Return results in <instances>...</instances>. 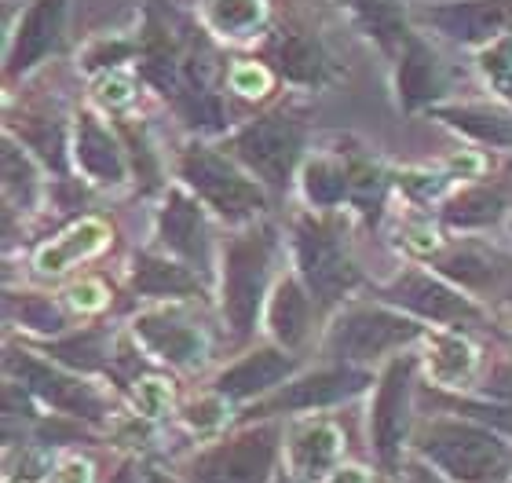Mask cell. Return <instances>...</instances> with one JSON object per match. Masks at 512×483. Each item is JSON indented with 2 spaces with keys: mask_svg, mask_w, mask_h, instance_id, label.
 <instances>
[{
  "mask_svg": "<svg viewBox=\"0 0 512 483\" xmlns=\"http://www.w3.org/2000/svg\"><path fill=\"white\" fill-rule=\"evenodd\" d=\"M132 333L154 359L169 366H194L205 355L202 330L191 319H183L176 308H150L132 322Z\"/></svg>",
  "mask_w": 512,
  "mask_h": 483,
  "instance_id": "obj_21",
  "label": "cell"
},
{
  "mask_svg": "<svg viewBox=\"0 0 512 483\" xmlns=\"http://www.w3.org/2000/svg\"><path fill=\"white\" fill-rule=\"evenodd\" d=\"M410 381H414V359L395 355L388 370L381 374L374 399V443L381 462L395 465V454L403 447L406 425H410Z\"/></svg>",
  "mask_w": 512,
  "mask_h": 483,
  "instance_id": "obj_20",
  "label": "cell"
},
{
  "mask_svg": "<svg viewBox=\"0 0 512 483\" xmlns=\"http://www.w3.org/2000/svg\"><path fill=\"white\" fill-rule=\"evenodd\" d=\"M289 374H293L289 348H256V352L242 355L235 366H227L224 374L216 377V392L224 399L267 396L271 388L286 385Z\"/></svg>",
  "mask_w": 512,
  "mask_h": 483,
  "instance_id": "obj_23",
  "label": "cell"
},
{
  "mask_svg": "<svg viewBox=\"0 0 512 483\" xmlns=\"http://www.w3.org/2000/svg\"><path fill=\"white\" fill-rule=\"evenodd\" d=\"M428 118L447 125L476 147L512 151V103L502 96L491 99H447L428 110Z\"/></svg>",
  "mask_w": 512,
  "mask_h": 483,
  "instance_id": "obj_19",
  "label": "cell"
},
{
  "mask_svg": "<svg viewBox=\"0 0 512 483\" xmlns=\"http://www.w3.org/2000/svg\"><path fill=\"white\" fill-rule=\"evenodd\" d=\"M480 414L487 421H494V425H502V429L512 436V403L509 407H480Z\"/></svg>",
  "mask_w": 512,
  "mask_h": 483,
  "instance_id": "obj_46",
  "label": "cell"
},
{
  "mask_svg": "<svg viewBox=\"0 0 512 483\" xmlns=\"http://www.w3.org/2000/svg\"><path fill=\"white\" fill-rule=\"evenodd\" d=\"M107 301H110V290L99 279H81L77 286L66 290V304L81 315H92V312H99V308H107Z\"/></svg>",
  "mask_w": 512,
  "mask_h": 483,
  "instance_id": "obj_42",
  "label": "cell"
},
{
  "mask_svg": "<svg viewBox=\"0 0 512 483\" xmlns=\"http://www.w3.org/2000/svg\"><path fill=\"white\" fill-rule=\"evenodd\" d=\"M381 297L388 304H395L399 312L414 315V319L436 322V326H454V330L483 319L480 304L472 301V293L454 286L447 275H432L425 268L403 271L399 279L384 286Z\"/></svg>",
  "mask_w": 512,
  "mask_h": 483,
  "instance_id": "obj_12",
  "label": "cell"
},
{
  "mask_svg": "<svg viewBox=\"0 0 512 483\" xmlns=\"http://www.w3.org/2000/svg\"><path fill=\"white\" fill-rule=\"evenodd\" d=\"M55 483H92V469H88V462L74 458V462H66L63 469L55 473Z\"/></svg>",
  "mask_w": 512,
  "mask_h": 483,
  "instance_id": "obj_44",
  "label": "cell"
},
{
  "mask_svg": "<svg viewBox=\"0 0 512 483\" xmlns=\"http://www.w3.org/2000/svg\"><path fill=\"white\" fill-rule=\"evenodd\" d=\"M176 172L183 187L227 224L249 227L267 209L264 183L242 161H235L227 151H216L205 140H191L183 147L176 158Z\"/></svg>",
  "mask_w": 512,
  "mask_h": 483,
  "instance_id": "obj_2",
  "label": "cell"
},
{
  "mask_svg": "<svg viewBox=\"0 0 512 483\" xmlns=\"http://www.w3.org/2000/svg\"><path fill=\"white\" fill-rule=\"evenodd\" d=\"M4 194L8 205H33L37 198V169L30 161V147L19 143L15 136H4Z\"/></svg>",
  "mask_w": 512,
  "mask_h": 483,
  "instance_id": "obj_37",
  "label": "cell"
},
{
  "mask_svg": "<svg viewBox=\"0 0 512 483\" xmlns=\"http://www.w3.org/2000/svg\"><path fill=\"white\" fill-rule=\"evenodd\" d=\"M439 275H447L454 286H461L472 297H483V293L505 290V282L512 279V260L498 257L491 249L461 246L450 249L447 257H439Z\"/></svg>",
  "mask_w": 512,
  "mask_h": 483,
  "instance_id": "obj_27",
  "label": "cell"
},
{
  "mask_svg": "<svg viewBox=\"0 0 512 483\" xmlns=\"http://www.w3.org/2000/svg\"><path fill=\"white\" fill-rule=\"evenodd\" d=\"M491 392H494V396H502V399H509V403H512V366H498V370H494Z\"/></svg>",
  "mask_w": 512,
  "mask_h": 483,
  "instance_id": "obj_45",
  "label": "cell"
},
{
  "mask_svg": "<svg viewBox=\"0 0 512 483\" xmlns=\"http://www.w3.org/2000/svg\"><path fill=\"white\" fill-rule=\"evenodd\" d=\"M158 238L165 253H172L176 260L191 264L194 271L209 268V224H205V205L194 198L187 187H172L165 205L158 213Z\"/></svg>",
  "mask_w": 512,
  "mask_h": 483,
  "instance_id": "obj_18",
  "label": "cell"
},
{
  "mask_svg": "<svg viewBox=\"0 0 512 483\" xmlns=\"http://www.w3.org/2000/svg\"><path fill=\"white\" fill-rule=\"evenodd\" d=\"M421 341H425L421 363H425L428 377H432L436 385L458 388L476 374L480 355H476V344L461 330H454V326H432V330H425Z\"/></svg>",
  "mask_w": 512,
  "mask_h": 483,
  "instance_id": "obj_26",
  "label": "cell"
},
{
  "mask_svg": "<svg viewBox=\"0 0 512 483\" xmlns=\"http://www.w3.org/2000/svg\"><path fill=\"white\" fill-rule=\"evenodd\" d=\"M8 374L19 377L22 388H30L33 396L48 403V407L63 410V414H74V418L96 421L103 414V399L96 396V388L85 385L81 377L66 374L59 366L44 363L37 355L19 352V348H8Z\"/></svg>",
  "mask_w": 512,
  "mask_h": 483,
  "instance_id": "obj_14",
  "label": "cell"
},
{
  "mask_svg": "<svg viewBox=\"0 0 512 483\" xmlns=\"http://www.w3.org/2000/svg\"><path fill=\"white\" fill-rule=\"evenodd\" d=\"M143 81H139L136 66H125V70H110V74L88 77V103L99 107L107 118H118L136 110L139 92H143Z\"/></svg>",
  "mask_w": 512,
  "mask_h": 483,
  "instance_id": "obj_35",
  "label": "cell"
},
{
  "mask_svg": "<svg viewBox=\"0 0 512 483\" xmlns=\"http://www.w3.org/2000/svg\"><path fill=\"white\" fill-rule=\"evenodd\" d=\"M66 22H70V0H26L8 26L4 41V88L15 96L44 63H52L66 52Z\"/></svg>",
  "mask_w": 512,
  "mask_h": 483,
  "instance_id": "obj_7",
  "label": "cell"
},
{
  "mask_svg": "<svg viewBox=\"0 0 512 483\" xmlns=\"http://www.w3.org/2000/svg\"><path fill=\"white\" fill-rule=\"evenodd\" d=\"M275 443L278 432L271 425L242 432L235 440L205 451L194 462V476L202 483H264V476L271 473V462H275Z\"/></svg>",
  "mask_w": 512,
  "mask_h": 483,
  "instance_id": "obj_16",
  "label": "cell"
},
{
  "mask_svg": "<svg viewBox=\"0 0 512 483\" xmlns=\"http://www.w3.org/2000/svg\"><path fill=\"white\" fill-rule=\"evenodd\" d=\"M366 385H370V374L359 370V366H352V363L326 366V370H315V374H304V377H297V381L278 385L271 396H264L256 403V410H260V414H282V410L333 407V403H344V399L359 396Z\"/></svg>",
  "mask_w": 512,
  "mask_h": 483,
  "instance_id": "obj_15",
  "label": "cell"
},
{
  "mask_svg": "<svg viewBox=\"0 0 512 483\" xmlns=\"http://www.w3.org/2000/svg\"><path fill=\"white\" fill-rule=\"evenodd\" d=\"M282 85L278 74L271 70L264 55L256 52H238L231 63H227V92L246 103H267L275 96V88Z\"/></svg>",
  "mask_w": 512,
  "mask_h": 483,
  "instance_id": "obj_34",
  "label": "cell"
},
{
  "mask_svg": "<svg viewBox=\"0 0 512 483\" xmlns=\"http://www.w3.org/2000/svg\"><path fill=\"white\" fill-rule=\"evenodd\" d=\"M139 55V33L132 30H103L92 33L81 48H77V74L85 77H99L110 74V70H125V66H136Z\"/></svg>",
  "mask_w": 512,
  "mask_h": 483,
  "instance_id": "obj_32",
  "label": "cell"
},
{
  "mask_svg": "<svg viewBox=\"0 0 512 483\" xmlns=\"http://www.w3.org/2000/svg\"><path fill=\"white\" fill-rule=\"evenodd\" d=\"M224 410H227V399L216 392V396H209V399H198L187 418H191V425H202V429H209V425H216V421H220V414H224Z\"/></svg>",
  "mask_w": 512,
  "mask_h": 483,
  "instance_id": "obj_43",
  "label": "cell"
},
{
  "mask_svg": "<svg viewBox=\"0 0 512 483\" xmlns=\"http://www.w3.org/2000/svg\"><path fill=\"white\" fill-rule=\"evenodd\" d=\"M502 99H509V103H512V92H509V96H502Z\"/></svg>",
  "mask_w": 512,
  "mask_h": 483,
  "instance_id": "obj_48",
  "label": "cell"
},
{
  "mask_svg": "<svg viewBox=\"0 0 512 483\" xmlns=\"http://www.w3.org/2000/svg\"><path fill=\"white\" fill-rule=\"evenodd\" d=\"M132 290L139 297H202L205 286L191 264L176 260L172 253H139L132 264Z\"/></svg>",
  "mask_w": 512,
  "mask_h": 483,
  "instance_id": "obj_29",
  "label": "cell"
},
{
  "mask_svg": "<svg viewBox=\"0 0 512 483\" xmlns=\"http://www.w3.org/2000/svg\"><path fill=\"white\" fill-rule=\"evenodd\" d=\"M505 213H509V191L505 187H498V183H465L443 202L439 220L450 231H483V227L498 224Z\"/></svg>",
  "mask_w": 512,
  "mask_h": 483,
  "instance_id": "obj_30",
  "label": "cell"
},
{
  "mask_svg": "<svg viewBox=\"0 0 512 483\" xmlns=\"http://www.w3.org/2000/svg\"><path fill=\"white\" fill-rule=\"evenodd\" d=\"M194 15L227 52H256L278 19L271 0H198Z\"/></svg>",
  "mask_w": 512,
  "mask_h": 483,
  "instance_id": "obj_17",
  "label": "cell"
},
{
  "mask_svg": "<svg viewBox=\"0 0 512 483\" xmlns=\"http://www.w3.org/2000/svg\"><path fill=\"white\" fill-rule=\"evenodd\" d=\"M48 355L63 366L99 370V366H107V359H110V344L103 333L85 330V333H74V337H63V341L48 344Z\"/></svg>",
  "mask_w": 512,
  "mask_h": 483,
  "instance_id": "obj_38",
  "label": "cell"
},
{
  "mask_svg": "<svg viewBox=\"0 0 512 483\" xmlns=\"http://www.w3.org/2000/svg\"><path fill=\"white\" fill-rule=\"evenodd\" d=\"M293 260H297L300 282L308 286L319 308L341 304L363 282L341 227L333 224L330 216L304 213L293 224Z\"/></svg>",
  "mask_w": 512,
  "mask_h": 483,
  "instance_id": "obj_6",
  "label": "cell"
},
{
  "mask_svg": "<svg viewBox=\"0 0 512 483\" xmlns=\"http://www.w3.org/2000/svg\"><path fill=\"white\" fill-rule=\"evenodd\" d=\"M330 483H366V480L359 469H337V473L330 476Z\"/></svg>",
  "mask_w": 512,
  "mask_h": 483,
  "instance_id": "obj_47",
  "label": "cell"
},
{
  "mask_svg": "<svg viewBox=\"0 0 512 483\" xmlns=\"http://www.w3.org/2000/svg\"><path fill=\"white\" fill-rule=\"evenodd\" d=\"M472 63L480 70L494 96H509L512 92V33L498 37V41L483 44L480 52H472Z\"/></svg>",
  "mask_w": 512,
  "mask_h": 483,
  "instance_id": "obj_39",
  "label": "cell"
},
{
  "mask_svg": "<svg viewBox=\"0 0 512 483\" xmlns=\"http://www.w3.org/2000/svg\"><path fill=\"white\" fill-rule=\"evenodd\" d=\"M8 319L37 333H63L66 319L52 304V297H37V293H19L8 297Z\"/></svg>",
  "mask_w": 512,
  "mask_h": 483,
  "instance_id": "obj_40",
  "label": "cell"
},
{
  "mask_svg": "<svg viewBox=\"0 0 512 483\" xmlns=\"http://www.w3.org/2000/svg\"><path fill=\"white\" fill-rule=\"evenodd\" d=\"M425 326L414 315L395 312V304H363V308H348L337 315L326 333V352L341 363H366V359H381L410 341H421Z\"/></svg>",
  "mask_w": 512,
  "mask_h": 483,
  "instance_id": "obj_8",
  "label": "cell"
},
{
  "mask_svg": "<svg viewBox=\"0 0 512 483\" xmlns=\"http://www.w3.org/2000/svg\"><path fill=\"white\" fill-rule=\"evenodd\" d=\"M139 81L165 99L172 114L194 132L227 129V48L202 30L198 15L176 0H143L139 4Z\"/></svg>",
  "mask_w": 512,
  "mask_h": 483,
  "instance_id": "obj_1",
  "label": "cell"
},
{
  "mask_svg": "<svg viewBox=\"0 0 512 483\" xmlns=\"http://www.w3.org/2000/svg\"><path fill=\"white\" fill-rule=\"evenodd\" d=\"M308 125L289 110H267L227 136V154L242 161L264 187L282 191L308 158Z\"/></svg>",
  "mask_w": 512,
  "mask_h": 483,
  "instance_id": "obj_5",
  "label": "cell"
},
{
  "mask_svg": "<svg viewBox=\"0 0 512 483\" xmlns=\"http://www.w3.org/2000/svg\"><path fill=\"white\" fill-rule=\"evenodd\" d=\"M256 55H264L278 81L297 92H326L348 74L333 41L304 15H278Z\"/></svg>",
  "mask_w": 512,
  "mask_h": 483,
  "instance_id": "obj_4",
  "label": "cell"
},
{
  "mask_svg": "<svg viewBox=\"0 0 512 483\" xmlns=\"http://www.w3.org/2000/svg\"><path fill=\"white\" fill-rule=\"evenodd\" d=\"M172 403V388L165 377H143L136 385V407L139 414H147V418H161Z\"/></svg>",
  "mask_w": 512,
  "mask_h": 483,
  "instance_id": "obj_41",
  "label": "cell"
},
{
  "mask_svg": "<svg viewBox=\"0 0 512 483\" xmlns=\"http://www.w3.org/2000/svg\"><path fill=\"white\" fill-rule=\"evenodd\" d=\"M110 238H114V231H110L107 220L85 216V220L70 224L66 231H59L55 238H48V242L33 253V268L41 271V275H66V271H74L77 264L99 257V253L110 246Z\"/></svg>",
  "mask_w": 512,
  "mask_h": 483,
  "instance_id": "obj_22",
  "label": "cell"
},
{
  "mask_svg": "<svg viewBox=\"0 0 512 483\" xmlns=\"http://www.w3.org/2000/svg\"><path fill=\"white\" fill-rule=\"evenodd\" d=\"M344 8L352 15L355 30L384 55V63L392 59L406 33L414 30V4L406 0H344Z\"/></svg>",
  "mask_w": 512,
  "mask_h": 483,
  "instance_id": "obj_24",
  "label": "cell"
},
{
  "mask_svg": "<svg viewBox=\"0 0 512 483\" xmlns=\"http://www.w3.org/2000/svg\"><path fill=\"white\" fill-rule=\"evenodd\" d=\"M421 451L461 483L498 480L509 469L502 443L472 421H432L421 436Z\"/></svg>",
  "mask_w": 512,
  "mask_h": 483,
  "instance_id": "obj_10",
  "label": "cell"
},
{
  "mask_svg": "<svg viewBox=\"0 0 512 483\" xmlns=\"http://www.w3.org/2000/svg\"><path fill=\"white\" fill-rule=\"evenodd\" d=\"M275 260V231L264 224H249L224 246V271H220V308L238 341H246L264 308L267 282Z\"/></svg>",
  "mask_w": 512,
  "mask_h": 483,
  "instance_id": "obj_3",
  "label": "cell"
},
{
  "mask_svg": "<svg viewBox=\"0 0 512 483\" xmlns=\"http://www.w3.org/2000/svg\"><path fill=\"white\" fill-rule=\"evenodd\" d=\"M8 132L19 143H26L30 151L41 154L52 169L63 172L66 154H70V136H74V118L66 121L59 110L41 103V107H26L19 118L8 114Z\"/></svg>",
  "mask_w": 512,
  "mask_h": 483,
  "instance_id": "obj_25",
  "label": "cell"
},
{
  "mask_svg": "<svg viewBox=\"0 0 512 483\" xmlns=\"http://www.w3.org/2000/svg\"><path fill=\"white\" fill-rule=\"evenodd\" d=\"M388 74H392L395 107L403 114H428L432 107L454 99L450 92L458 85V74L447 63V55L428 41L417 22L388 59Z\"/></svg>",
  "mask_w": 512,
  "mask_h": 483,
  "instance_id": "obj_9",
  "label": "cell"
},
{
  "mask_svg": "<svg viewBox=\"0 0 512 483\" xmlns=\"http://www.w3.org/2000/svg\"><path fill=\"white\" fill-rule=\"evenodd\" d=\"M300 191L315 213H330L348 202V165L344 154H308L300 165Z\"/></svg>",
  "mask_w": 512,
  "mask_h": 483,
  "instance_id": "obj_31",
  "label": "cell"
},
{
  "mask_svg": "<svg viewBox=\"0 0 512 483\" xmlns=\"http://www.w3.org/2000/svg\"><path fill=\"white\" fill-rule=\"evenodd\" d=\"M341 454V432L333 429L330 421H311L293 436V458H297V469L304 473H326Z\"/></svg>",
  "mask_w": 512,
  "mask_h": 483,
  "instance_id": "obj_36",
  "label": "cell"
},
{
  "mask_svg": "<svg viewBox=\"0 0 512 483\" xmlns=\"http://www.w3.org/2000/svg\"><path fill=\"white\" fill-rule=\"evenodd\" d=\"M311 312H315V297L308 286L297 279H278L271 297H267V330L275 337L278 348H300L311 330Z\"/></svg>",
  "mask_w": 512,
  "mask_h": 483,
  "instance_id": "obj_28",
  "label": "cell"
},
{
  "mask_svg": "<svg viewBox=\"0 0 512 483\" xmlns=\"http://www.w3.org/2000/svg\"><path fill=\"white\" fill-rule=\"evenodd\" d=\"M70 158L77 161V169L85 172L92 183L103 187H118L128 180L132 161H128L125 140L114 129V121H107V114L92 103L74 114V136H70Z\"/></svg>",
  "mask_w": 512,
  "mask_h": 483,
  "instance_id": "obj_13",
  "label": "cell"
},
{
  "mask_svg": "<svg viewBox=\"0 0 512 483\" xmlns=\"http://www.w3.org/2000/svg\"><path fill=\"white\" fill-rule=\"evenodd\" d=\"M414 22L461 52H480L512 33V0H421L414 4Z\"/></svg>",
  "mask_w": 512,
  "mask_h": 483,
  "instance_id": "obj_11",
  "label": "cell"
},
{
  "mask_svg": "<svg viewBox=\"0 0 512 483\" xmlns=\"http://www.w3.org/2000/svg\"><path fill=\"white\" fill-rule=\"evenodd\" d=\"M344 165H348V205H355L363 216L374 220L384 205V191H388V172L370 151H344Z\"/></svg>",
  "mask_w": 512,
  "mask_h": 483,
  "instance_id": "obj_33",
  "label": "cell"
}]
</instances>
